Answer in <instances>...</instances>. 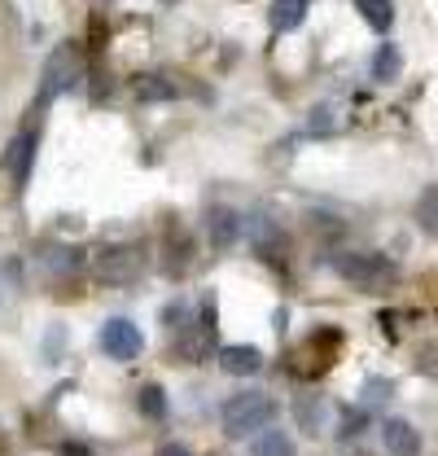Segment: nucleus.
<instances>
[{
	"label": "nucleus",
	"instance_id": "nucleus-1",
	"mask_svg": "<svg viewBox=\"0 0 438 456\" xmlns=\"http://www.w3.org/2000/svg\"><path fill=\"white\" fill-rule=\"evenodd\" d=\"M276 403L264 391H246V395H232L223 403V430L232 435V439H250V435H259L268 421H272Z\"/></svg>",
	"mask_w": 438,
	"mask_h": 456
},
{
	"label": "nucleus",
	"instance_id": "nucleus-2",
	"mask_svg": "<svg viewBox=\"0 0 438 456\" xmlns=\"http://www.w3.org/2000/svg\"><path fill=\"white\" fill-rule=\"evenodd\" d=\"M84 70H88V57L79 45H57L49 61H45V79H40V97L45 102H53L61 97L66 88H75L79 79H84Z\"/></svg>",
	"mask_w": 438,
	"mask_h": 456
},
{
	"label": "nucleus",
	"instance_id": "nucleus-3",
	"mask_svg": "<svg viewBox=\"0 0 438 456\" xmlns=\"http://www.w3.org/2000/svg\"><path fill=\"white\" fill-rule=\"evenodd\" d=\"M93 268H97V281L101 285H132L141 277V268H145V250L136 241H118V246H106L97 255Z\"/></svg>",
	"mask_w": 438,
	"mask_h": 456
},
{
	"label": "nucleus",
	"instance_id": "nucleus-4",
	"mask_svg": "<svg viewBox=\"0 0 438 456\" xmlns=\"http://www.w3.org/2000/svg\"><path fill=\"white\" fill-rule=\"evenodd\" d=\"M337 277H346L351 285H360V289H385V285L394 281V268H390V259L382 255H337Z\"/></svg>",
	"mask_w": 438,
	"mask_h": 456
},
{
	"label": "nucleus",
	"instance_id": "nucleus-5",
	"mask_svg": "<svg viewBox=\"0 0 438 456\" xmlns=\"http://www.w3.org/2000/svg\"><path fill=\"white\" fill-rule=\"evenodd\" d=\"M241 232H246V241L255 246V255H259V259H268L272 268L285 264V232L272 224V216H264V211L246 216V220H241Z\"/></svg>",
	"mask_w": 438,
	"mask_h": 456
},
{
	"label": "nucleus",
	"instance_id": "nucleus-6",
	"mask_svg": "<svg viewBox=\"0 0 438 456\" xmlns=\"http://www.w3.org/2000/svg\"><path fill=\"white\" fill-rule=\"evenodd\" d=\"M97 346L106 351L110 360H136V355H141V346H145V334H141L132 321L114 316V321H106V325H101V338H97Z\"/></svg>",
	"mask_w": 438,
	"mask_h": 456
},
{
	"label": "nucleus",
	"instance_id": "nucleus-7",
	"mask_svg": "<svg viewBox=\"0 0 438 456\" xmlns=\"http://www.w3.org/2000/svg\"><path fill=\"white\" fill-rule=\"evenodd\" d=\"M211 346H215V307H202V321L198 325H184L175 334V351L184 360H207Z\"/></svg>",
	"mask_w": 438,
	"mask_h": 456
},
{
	"label": "nucleus",
	"instance_id": "nucleus-8",
	"mask_svg": "<svg viewBox=\"0 0 438 456\" xmlns=\"http://www.w3.org/2000/svg\"><path fill=\"white\" fill-rule=\"evenodd\" d=\"M382 448L394 456H417L421 452V430L403 417H390V421H382Z\"/></svg>",
	"mask_w": 438,
	"mask_h": 456
},
{
	"label": "nucleus",
	"instance_id": "nucleus-9",
	"mask_svg": "<svg viewBox=\"0 0 438 456\" xmlns=\"http://www.w3.org/2000/svg\"><path fill=\"white\" fill-rule=\"evenodd\" d=\"M31 159H36V136H13L9 141V150H4V167H9V175H13V184L22 189L27 184V175H31Z\"/></svg>",
	"mask_w": 438,
	"mask_h": 456
},
{
	"label": "nucleus",
	"instance_id": "nucleus-10",
	"mask_svg": "<svg viewBox=\"0 0 438 456\" xmlns=\"http://www.w3.org/2000/svg\"><path fill=\"white\" fill-rule=\"evenodd\" d=\"M219 369L232 373V378H250V373L264 369V355H259V346H223L219 351Z\"/></svg>",
	"mask_w": 438,
	"mask_h": 456
},
{
	"label": "nucleus",
	"instance_id": "nucleus-11",
	"mask_svg": "<svg viewBox=\"0 0 438 456\" xmlns=\"http://www.w3.org/2000/svg\"><path fill=\"white\" fill-rule=\"evenodd\" d=\"M237 232H241V216L237 211H228V207H211L207 211V237H211V246H232L237 241Z\"/></svg>",
	"mask_w": 438,
	"mask_h": 456
},
{
	"label": "nucleus",
	"instance_id": "nucleus-12",
	"mask_svg": "<svg viewBox=\"0 0 438 456\" xmlns=\"http://www.w3.org/2000/svg\"><path fill=\"white\" fill-rule=\"evenodd\" d=\"M40 259H45V268H49L53 277H75L84 255H79L75 246H40Z\"/></svg>",
	"mask_w": 438,
	"mask_h": 456
},
{
	"label": "nucleus",
	"instance_id": "nucleus-13",
	"mask_svg": "<svg viewBox=\"0 0 438 456\" xmlns=\"http://www.w3.org/2000/svg\"><path fill=\"white\" fill-rule=\"evenodd\" d=\"M132 93H136V102H175V84L163 79V75H136L132 79Z\"/></svg>",
	"mask_w": 438,
	"mask_h": 456
},
{
	"label": "nucleus",
	"instance_id": "nucleus-14",
	"mask_svg": "<svg viewBox=\"0 0 438 456\" xmlns=\"http://www.w3.org/2000/svg\"><path fill=\"white\" fill-rule=\"evenodd\" d=\"M268 18H272L276 31H294V27L307 18V0H272Z\"/></svg>",
	"mask_w": 438,
	"mask_h": 456
},
{
	"label": "nucleus",
	"instance_id": "nucleus-15",
	"mask_svg": "<svg viewBox=\"0 0 438 456\" xmlns=\"http://www.w3.org/2000/svg\"><path fill=\"white\" fill-rule=\"evenodd\" d=\"M250 456H294V439L280 430H259V439L250 444Z\"/></svg>",
	"mask_w": 438,
	"mask_h": 456
},
{
	"label": "nucleus",
	"instance_id": "nucleus-16",
	"mask_svg": "<svg viewBox=\"0 0 438 456\" xmlns=\"http://www.w3.org/2000/svg\"><path fill=\"white\" fill-rule=\"evenodd\" d=\"M294 417H298V426H303L307 435H316V430L325 426V403L312 395H298L294 399Z\"/></svg>",
	"mask_w": 438,
	"mask_h": 456
},
{
	"label": "nucleus",
	"instance_id": "nucleus-17",
	"mask_svg": "<svg viewBox=\"0 0 438 456\" xmlns=\"http://www.w3.org/2000/svg\"><path fill=\"white\" fill-rule=\"evenodd\" d=\"M355 4H360V18L373 31H390V22H394V4L390 0H355Z\"/></svg>",
	"mask_w": 438,
	"mask_h": 456
},
{
	"label": "nucleus",
	"instance_id": "nucleus-18",
	"mask_svg": "<svg viewBox=\"0 0 438 456\" xmlns=\"http://www.w3.org/2000/svg\"><path fill=\"white\" fill-rule=\"evenodd\" d=\"M136 408H141L145 417H154V421H158V417H166V395H163V387H154V382H150V387H141V395H136Z\"/></svg>",
	"mask_w": 438,
	"mask_h": 456
},
{
	"label": "nucleus",
	"instance_id": "nucleus-19",
	"mask_svg": "<svg viewBox=\"0 0 438 456\" xmlns=\"http://www.w3.org/2000/svg\"><path fill=\"white\" fill-rule=\"evenodd\" d=\"M417 220L426 232H438V184L430 193H421V202H417Z\"/></svg>",
	"mask_w": 438,
	"mask_h": 456
},
{
	"label": "nucleus",
	"instance_id": "nucleus-20",
	"mask_svg": "<svg viewBox=\"0 0 438 456\" xmlns=\"http://www.w3.org/2000/svg\"><path fill=\"white\" fill-rule=\"evenodd\" d=\"M399 66H403V61H399V49H394V45H385L382 53L373 57V75H377V79H394Z\"/></svg>",
	"mask_w": 438,
	"mask_h": 456
},
{
	"label": "nucleus",
	"instance_id": "nucleus-21",
	"mask_svg": "<svg viewBox=\"0 0 438 456\" xmlns=\"http://www.w3.org/2000/svg\"><path fill=\"white\" fill-rule=\"evenodd\" d=\"M154 456H193V452H189L184 444H163V448H158Z\"/></svg>",
	"mask_w": 438,
	"mask_h": 456
},
{
	"label": "nucleus",
	"instance_id": "nucleus-22",
	"mask_svg": "<svg viewBox=\"0 0 438 456\" xmlns=\"http://www.w3.org/2000/svg\"><path fill=\"white\" fill-rule=\"evenodd\" d=\"M61 456H93L88 448H79V444H61Z\"/></svg>",
	"mask_w": 438,
	"mask_h": 456
}]
</instances>
